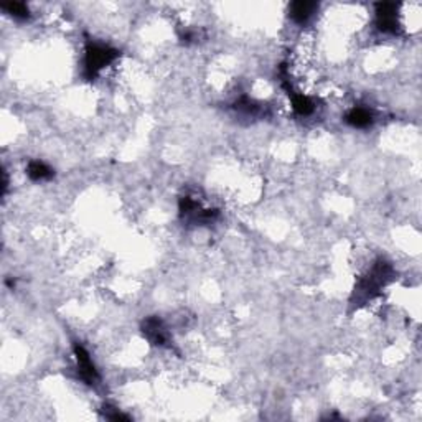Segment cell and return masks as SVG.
Instances as JSON below:
<instances>
[{
  "label": "cell",
  "instance_id": "obj_1",
  "mask_svg": "<svg viewBox=\"0 0 422 422\" xmlns=\"http://www.w3.org/2000/svg\"><path fill=\"white\" fill-rule=\"evenodd\" d=\"M394 267L389 261H386L385 258L376 259L373 266L368 269V272L356 282L350 304L356 308L368 304L369 300L381 294V290L394 279Z\"/></svg>",
  "mask_w": 422,
  "mask_h": 422
},
{
  "label": "cell",
  "instance_id": "obj_2",
  "mask_svg": "<svg viewBox=\"0 0 422 422\" xmlns=\"http://www.w3.org/2000/svg\"><path fill=\"white\" fill-rule=\"evenodd\" d=\"M121 56L117 48L88 40L85 45V55H82V78L86 81H94L104 68L116 62Z\"/></svg>",
  "mask_w": 422,
  "mask_h": 422
},
{
  "label": "cell",
  "instance_id": "obj_3",
  "mask_svg": "<svg viewBox=\"0 0 422 422\" xmlns=\"http://www.w3.org/2000/svg\"><path fill=\"white\" fill-rule=\"evenodd\" d=\"M178 213L184 223L191 226H204L211 225L218 218L220 211L215 208H206L193 197H182L178 203Z\"/></svg>",
  "mask_w": 422,
  "mask_h": 422
},
{
  "label": "cell",
  "instance_id": "obj_4",
  "mask_svg": "<svg viewBox=\"0 0 422 422\" xmlns=\"http://www.w3.org/2000/svg\"><path fill=\"white\" fill-rule=\"evenodd\" d=\"M375 25L381 33L399 35L401 33V21H399V6L391 2L376 3Z\"/></svg>",
  "mask_w": 422,
  "mask_h": 422
},
{
  "label": "cell",
  "instance_id": "obj_5",
  "mask_svg": "<svg viewBox=\"0 0 422 422\" xmlns=\"http://www.w3.org/2000/svg\"><path fill=\"white\" fill-rule=\"evenodd\" d=\"M73 353H75V360H76L78 376H80L88 386L98 385L99 380H101V376H99V371H98V368H96L93 358H91L89 351L86 350L81 343L76 342V343H73Z\"/></svg>",
  "mask_w": 422,
  "mask_h": 422
},
{
  "label": "cell",
  "instance_id": "obj_6",
  "mask_svg": "<svg viewBox=\"0 0 422 422\" xmlns=\"http://www.w3.org/2000/svg\"><path fill=\"white\" fill-rule=\"evenodd\" d=\"M141 330L143 337L155 346H165L168 343V338H170L167 325H165L164 320L157 315L147 317V319L142 322Z\"/></svg>",
  "mask_w": 422,
  "mask_h": 422
},
{
  "label": "cell",
  "instance_id": "obj_7",
  "mask_svg": "<svg viewBox=\"0 0 422 422\" xmlns=\"http://www.w3.org/2000/svg\"><path fill=\"white\" fill-rule=\"evenodd\" d=\"M319 10V3L317 2H306V0H299V2H292L289 6V19L297 25H306L308 20Z\"/></svg>",
  "mask_w": 422,
  "mask_h": 422
},
{
  "label": "cell",
  "instance_id": "obj_8",
  "mask_svg": "<svg viewBox=\"0 0 422 422\" xmlns=\"http://www.w3.org/2000/svg\"><path fill=\"white\" fill-rule=\"evenodd\" d=\"M345 123L353 129H368L375 124V114L369 107L353 106L345 114Z\"/></svg>",
  "mask_w": 422,
  "mask_h": 422
},
{
  "label": "cell",
  "instance_id": "obj_9",
  "mask_svg": "<svg viewBox=\"0 0 422 422\" xmlns=\"http://www.w3.org/2000/svg\"><path fill=\"white\" fill-rule=\"evenodd\" d=\"M233 109L238 114L247 117V119H258V117L266 116V104L254 101V99L247 98V96H243L238 101H234Z\"/></svg>",
  "mask_w": 422,
  "mask_h": 422
},
{
  "label": "cell",
  "instance_id": "obj_10",
  "mask_svg": "<svg viewBox=\"0 0 422 422\" xmlns=\"http://www.w3.org/2000/svg\"><path fill=\"white\" fill-rule=\"evenodd\" d=\"M27 175L33 182H46L55 177V170L48 164L42 162V160H32L27 165Z\"/></svg>",
  "mask_w": 422,
  "mask_h": 422
},
{
  "label": "cell",
  "instance_id": "obj_11",
  "mask_svg": "<svg viewBox=\"0 0 422 422\" xmlns=\"http://www.w3.org/2000/svg\"><path fill=\"white\" fill-rule=\"evenodd\" d=\"M2 10L8 14L10 17H14L17 20H27L30 19V8L27 7V3L21 2H8L2 3Z\"/></svg>",
  "mask_w": 422,
  "mask_h": 422
},
{
  "label": "cell",
  "instance_id": "obj_12",
  "mask_svg": "<svg viewBox=\"0 0 422 422\" xmlns=\"http://www.w3.org/2000/svg\"><path fill=\"white\" fill-rule=\"evenodd\" d=\"M104 416L107 417V419H111V421H129L130 417L129 416H125V414H123V412L119 411V409L117 407H112V406H104Z\"/></svg>",
  "mask_w": 422,
  "mask_h": 422
}]
</instances>
